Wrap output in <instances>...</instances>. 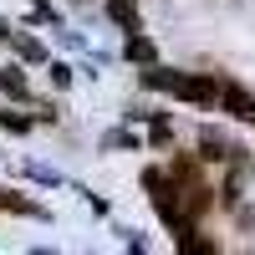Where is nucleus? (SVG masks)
<instances>
[{
    "label": "nucleus",
    "mask_w": 255,
    "mask_h": 255,
    "mask_svg": "<svg viewBox=\"0 0 255 255\" xmlns=\"http://www.w3.org/2000/svg\"><path fill=\"white\" fill-rule=\"evenodd\" d=\"M15 46H20V56H26V61H41V56H46V51H41V41H15Z\"/></svg>",
    "instance_id": "obj_8"
},
{
    "label": "nucleus",
    "mask_w": 255,
    "mask_h": 255,
    "mask_svg": "<svg viewBox=\"0 0 255 255\" xmlns=\"http://www.w3.org/2000/svg\"><path fill=\"white\" fill-rule=\"evenodd\" d=\"M199 148H204L199 158H209V163H225V158H235V148L225 143V133H220V128H204V133H199Z\"/></svg>",
    "instance_id": "obj_2"
},
{
    "label": "nucleus",
    "mask_w": 255,
    "mask_h": 255,
    "mask_svg": "<svg viewBox=\"0 0 255 255\" xmlns=\"http://www.w3.org/2000/svg\"><path fill=\"white\" fill-rule=\"evenodd\" d=\"M128 56H133V61H153V41L133 36V41H128Z\"/></svg>",
    "instance_id": "obj_6"
},
{
    "label": "nucleus",
    "mask_w": 255,
    "mask_h": 255,
    "mask_svg": "<svg viewBox=\"0 0 255 255\" xmlns=\"http://www.w3.org/2000/svg\"><path fill=\"white\" fill-rule=\"evenodd\" d=\"M0 128H10V133H26L31 118H20V113H0Z\"/></svg>",
    "instance_id": "obj_7"
},
{
    "label": "nucleus",
    "mask_w": 255,
    "mask_h": 255,
    "mask_svg": "<svg viewBox=\"0 0 255 255\" xmlns=\"http://www.w3.org/2000/svg\"><path fill=\"white\" fill-rule=\"evenodd\" d=\"M225 108H230V113H240V118H255V102H250L240 87H225Z\"/></svg>",
    "instance_id": "obj_3"
},
{
    "label": "nucleus",
    "mask_w": 255,
    "mask_h": 255,
    "mask_svg": "<svg viewBox=\"0 0 255 255\" xmlns=\"http://www.w3.org/2000/svg\"><path fill=\"white\" fill-rule=\"evenodd\" d=\"M174 92L189 97V102H215V97H220V87H215L209 77H179V82H174Z\"/></svg>",
    "instance_id": "obj_1"
},
{
    "label": "nucleus",
    "mask_w": 255,
    "mask_h": 255,
    "mask_svg": "<svg viewBox=\"0 0 255 255\" xmlns=\"http://www.w3.org/2000/svg\"><path fill=\"white\" fill-rule=\"evenodd\" d=\"M250 123H255V118H250Z\"/></svg>",
    "instance_id": "obj_10"
},
{
    "label": "nucleus",
    "mask_w": 255,
    "mask_h": 255,
    "mask_svg": "<svg viewBox=\"0 0 255 255\" xmlns=\"http://www.w3.org/2000/svg\"><path fill=\"white\" fill-rule=\"evenodd\" d=\"M51 82H56V87H67V82H72V67H61V61H56V67H51Z\"/></svg>",
    "instance_id": "obj_9"
},
{
    "label": "nucleus",
    "mask_w": 255,
    "mask_h": 255,
    "mask_svg": "<svg viewBox=\"0 0 255 255\" xmlns=\"http://www.w3.org/2000/svg\"><path fill=\"white\" fill-rule=\"evenodd\" d=\"M108 15L118 20V26H128V31H138V10L128 5V0H113V5H108Z\"/></svg>",
    "instance_id": "obj_4"
},
{
    "label": "nucleus",
    "mask_w": 255,
    "mask_h": 255,
    "mask_svg": "<svg viewBox=\"0 0 255 255\" xmlns=\"http://www.w3.org/2000/svg\"><path fill=\"white\" fill-rule=\"evenodd\" d=\"M0 87H5L10 97H26V77H20V72L10 67V72H0Z\"/></svg>",
    "instance_id": "obj_5"
}]
</instances>
